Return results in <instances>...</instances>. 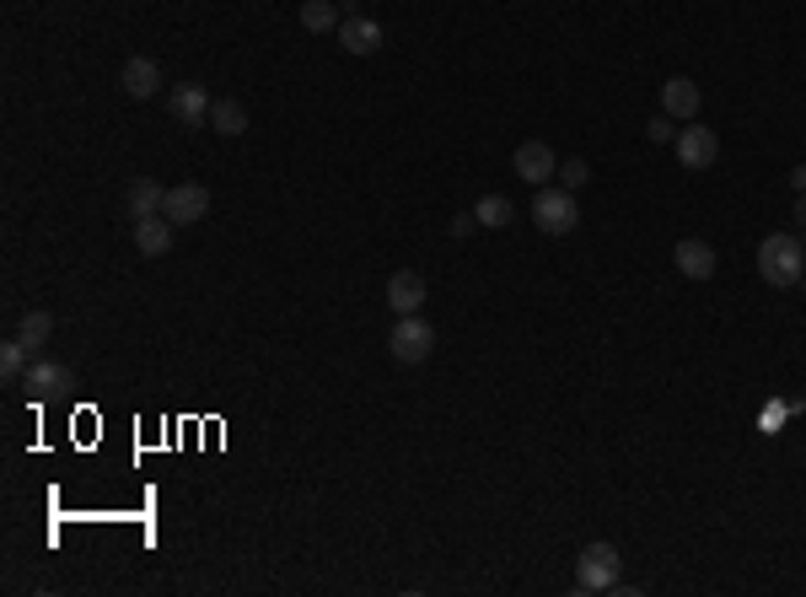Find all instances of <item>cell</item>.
Wrapping results in <instances>:
<instances>
[{"label": "cell", "mask_w": 806, "mask_h": 597, "mask_svg": "<svg viewBox=\"0 0 806 597\" xmlns=\"http://www.w3.org/2000/svg\"><path fill=\"white\" fill-rule=\"evenodd\" d=\"M796 221L806 226V195H796Z\"/></svg>", "instance_id": "cell-27"}, {"label": "cell", "mask_w": 806, "mask_h": 597, "mask_svg": "<svg viewBox=\"0 0 806 597\" xmlns=\"http://www.w3.org/2000/svg\"><path fill=\"white\" fill-rule=\"evenodd\" d=\"M715 156H721V134L704 130V125H688L678 130V162L688 173H704V167H715Z\"/></svg>", "instance_id": "cell-7"}, {"label": "cell", "mask_w": 806, "mask_h": 597, "mask_svg": "<svg viewBox=\"0 0 806 597\" xmlns=\"http://www.w3.org/2000/svg\"><path fill=\"white\" fill-rule=\"evenodd\" d=\"M334 38H339L344 55H376V49H382V27H376L372 16H344Z\"/></svg>", "instance_id": "cell-12"}, {"label": "cell", "mask_w": 806, "mask_h": 597, "mask_svg": "<svg viewBox=\"0 0 806 597\" xmlns=\"http://www.w3.org/2000/svg\"><path fill=\"white\" fill-rule=\"evenodd\" d=\"M387 350H393V361H404V366H420L425 355L435 350V329L414 313V318H398L393 333H387Z\"/></svg>", "instance_id": "cell-4"}, {"label": "cell", "mask_w": 806, "mask_h": 597, "mask_svg": "<svg viewBox=\"0 0 806 597\" xmlns=\"http://www.w3.org/2000/svg\"><path fill=\"white\" fill-rule=\"evenodd\" d=\"M339 22H344L339 0H307V5H302V27H307V33H339Z\"/></svg>", "instance_id": "cell-18"}, {"label": "cell", "mask_w": 806, "mask_h": 597, "mask_svg": "<svg viewBox=\"0 0 806 597\" xmlns=\"http://www.w3.org/2000/svg\"><path fill=\"white\" fill-rule=\"evenodd\" d=\"M791 189H796V195H806V162H802V167H791Z\"/></svg>", "instance_id": "cell-26"}, {"label": "cell", "mask_w": 806, "mask_h": 597, "mask_svg": "<svg viewBox=\"0 0 806 597\" xmlns=\"http://www.w3.org/2000/svg\"><path fill=\"white\" fill-rule=\"evenodd\" d=\"M49 333H55V318H49V313H27L22 329H16V339H22L27 350H38V344H49Z\"/></svg>", "instance_id": "cell-20"}, {"label": "cell", "mask_w": 806, "mask_h": 597, "mask_svg": "<svg viewBox=\"0 0 806 597\" xmlns=\"http://www.w3.org/2000/svg\"><path fill=\"white\" fill-rule=\"evenodd\" d=\"M699 103H704V97H699V86H693L688 75H673V81L662 86V108H667L673 119H693Z\"/></svg>", "instance_id": "cell-16"}, {"label": "cell", "mask_w": 806, "mask_h": 597, "mask_svg": "<svg viewBox=\"0 0 806 597\" xmlns=\"http://www.w3.org/2000/svg\"><path fill=\"white\" fill-rule=\"evenodd\" d=\"M586 184H592V167H586V162H559V189L575 195V189H586Z\"/></svg>", "instance_id": "cell-22"}, {"label": "cell", "mask_w": 806, "mask_h": 597, "mask_svg": "<svg viewBox=\"0 0 806 597\" xmlns=\"http://www.w3.org/2000/svg\"><path fill=\"white\" fill-rule=\"evenodd\" d=\"M474 226H479V215H474V210H463V215H452V237H468Z\"/></svg>", "instance_id": "cell-25"}, {"label": "cell", "mask_w": 806, "mask_h": 597, "mask_svg": "<svg viewBox=\"0 0 806 597\" xmlns=\"http://www.w3.org/2000/svg\"><path fill=\"white\" fill-rule=\"evenodd\" d=\"M645 134H651L656 145H667V140H678V130H673V114H662V119H651V125H645Z\"/></svg>", "instance_id": "cell-24"}, {"label": "cell", "mask_w": 806, "mask_h": 597, "mask_svg": "<svg viewBox=\"0 0 806 597\" xmlns=\"http://www.w3.org/2000/svg\"><path fill=\"white\" fill-rule=\"evenodd\" d=\"M802 248H806V243H802Z\"/></svg>", "instance_id": "cell-28"}, {"label": "cell", "mask_w": 806, "mask_h": 597, "mask_svg": "<svg viewBox=\"0 0 806 597\" xmlns=\"http://www.w3.org/2000/svg\"><path fill=\"white\" fill-rule=\"evenodd\" d=\"M533 221H538V232H549V237L575 232V221H581L575 195H570V189H554V184H544V189H538V199H533Z\"/></svg>", "instance_id": "cell-3"}, {"label": "cell", "mask_w": 806, "mask_h": 597, "mask_svg": "<svg viewBox=\"0 0 806 597\" xmlns=\"http://www.w3.org/2000/svg\"><path fill=\"white\" fill-rule=\"evenodd\" d=\"M162 199H167V189L162 184H151V178H135L125 189V215H135V221H145V215H162Z\"/></svg>", "instance_id": "cell-15"}, {"label": "cell", "mask_w": 806, "mask_h": 597, "mask_svg": "<svg viewBox=\"0 0 806 597\" xmlns=\"http://www.w3.org/2000/svg\"><path fill=\"white\" fill-rule=\"evenodd\" d=\"M210 130L226 134V140H232V134H248V108H243L237 97H215V103H210Z\"/></svg>", "instance_id": "cell-17"}, {"label": "cell", "mask_w": 806, "mask_h": 597, "mask_svg": "<svg viewBox=\"0 0 806 597\" xmlns=\"http://www.w3.org/2000/svg\"><path fill=\"white\" fill-rule=\"evenodd\" d=\"M162 215H167L173 226L205 221V215H210V189H205V184H173L167 199H162Z\"/></svg>", "instance_id": "cell-6"}, {"label": "cell", "mask_w": 806, "mask_h": 597, "mask_svg": "<svg viewBox=\"0 0 806 597\" xmlns=\"http://www.w3.org/2000/svg\"><path fill=\"white\" fill-rule=\"evenodd\" d=\"M758 274H763L769 285L791 291V285H796V280L806 274V248H802V237H791V232H769V237L758 243Z\"/></svg>", "instance_id": "cell-1"}, {"label": "cell", "mask_w": 806, "mask_h": 597, "mask_svg": "<svg viewBox=\"0 0 806 597\" xmlns=\"http://www.w3.org/2000/svg\"><path fill=\"white\" fill-rule=\"evenodd\" d=\"M785 414H791V409H785V403H769V409H763V414H758V431H763V436H774V431H780V420H785Z\"/></svg>", "instance_id": "cell-23"}, {"label": "cell", "mask_w": 806, "mask_h": 597, "mask_svg": "<svg viewBox=\"0 0 806 597\" xmlns=\"http://www.w3.org/2000/svg\"><path fill=\"white\" fill-rule=\"evenodd\" d=\"M119 86H125V97L145 103V97H156V92H162V70L135 55V60H125V70H119Z\"/></svg>", "instance_id": "cell-13"}, {"label": "cell", "mask_w": 806, "mask_h": 597, "mask_svg": "<svg viewBox=\"0 0 806 597\" xmlns=\"http://www.w3.org/2000/svg\"><path fill=\"white\" fill-rule=\"evenodd\" d=\"M210 103H215V97H210L205 86H194V81H184V86L167 92V114H173L178 125H205V119H210Z\"/></svg>", "instance_id": "cell-10"}, {"label": "cell", "mask_w": 806, "mask_h": 597, "mask_svg": "<svg viewBox=\"0 0 806 597\" xmlns=\"http://www.w3.org/2000/svg\"><path fill=\"white\" fill-rule=\"evenodd\" d=\"M673 259H678V274H688V280H710L715 274V248L710 243H699V237H682L678 248H673Z\"/></svg>", "instance_id": "cell-14"}, {"label": "cell", "mask_w": 806, "mask_h": 597, "mask_svg": "<svg viewBox=\"0 0 806 597\" xmlns=\"http://www.w3.org/2000/svg\"><path fill=\"white\" fill-rule=\"evenodd\" d=\"M27 366H33V350H27L22 339H5V344H0V377H5V383H16Z\"/></svg>", "instance_id": "cell-19"}, {"label": "cell", "mask_w": 806, "mask_h": 597, "mask_svg": "<svg viewBox=\"0 0 806 597\" xmlns=\"http://www.w3.org/2000/svg\"><path fill=\"white\" fill-rule=\"evenodd\" d=\"M173 221L167 215H145V221H135V248H140V259H167L173 254Z\"/></svg>", "instance_id": "cell-11"}, {"label": "cell", "mask_w": 806, "mask_h": 597, "mask_svg": "<svg viewBox=\"0 0 806 597\" xmlns=\"http://www.w3.org/2000/svg\"><path fill=\"white\" fill-rule=\"evenodd\" d=\"M387 307H393L398 318H414V313L425 307V280H420V269H398V274L387 280Z\"/></svg>", "instance_id": "cell-9"}, {"label": "cell", "mask_w": 806, "mask_h": 597, "mask_svg": "<svg viewBox=\"0 0 806 597\" xmlns=\"http://www.w3.org/2000/svg\"><path fill=\"white\" fill-rule=\"evenodd\" d=\"M619 571H623V560L614 543H586L581 549V565H575V587L581 593H614L619 587Z\"/></svg>", "instance_id": "cell-2"}, {"label": "cell", "mask_w": 806, "mask_h": 597, "mask_svg": "<svg viewBox=\"0 0 806 597\" xmlns=\"http://www.w3.org/2000/svg\"><path fill=\"white\" fill-rule=\"evenodd\" d=\"M474 215H479V226H505L516 210H511V199L505 195H484L479 204H474Z\"/></svg>", "instance_id": "cell-21"}, {"label": "cell", "mask_w": 806, "mask_h": 597, "mask_svg": "<svg viewBox=\"0 0 806 597\" xmlns=\"http://www.w3.org/2000/svg\"><path fill=\"white\" fill-rule=\"evenodd\" d=\"M22 388L33 398H60L70 394L75 383H70V366H60V361H44V355H33V366L22 372Z\"/></svg>", "instance_id": "cell-8"}, {"label": "cell", "mask_w": 806, "mask_h": 597, "mask_svg": "<svg viewBox=\"0 0 806 597\" xmlns=\"http://www.w3.org/2000/svg\"><path fill=\"white\" fill-rule=\"evenodd\" d=\"M511 167H516V178L533 184V189H544V184H554L559 178V156L544 145V140H522L516 156H511Z\"/></svg>", "instance_id": "cell-5"}]
</instances>
